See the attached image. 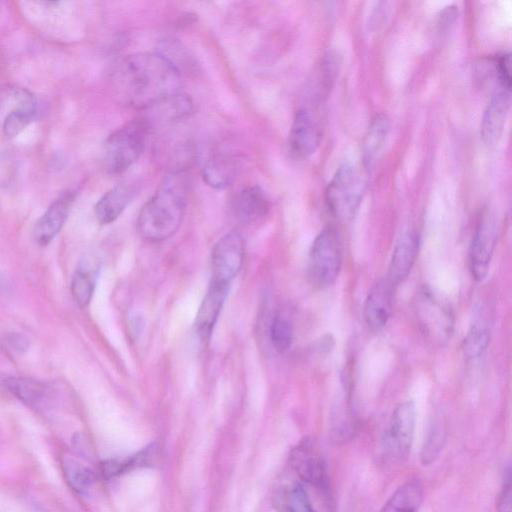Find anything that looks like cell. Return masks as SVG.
I'll use <instances>...</instances> for the list:
<instances>
[{
    "mask_svg": "<svg viewBox=\"0 0 512 512\" xmlns=\"http://www.w3.org/2000/svg\"><path fill=\"white\" fill-rule=\"evenodd\" d=\"M115 82L124 103L149 109L180 93L181 74L159 52H142L120 63Z\"/></svg>",
    "mask_w": 512,
    "mask_h": 512,
    "instance_id": "cell-1",
    "label": "cell"
},
{
    "mask_svg": "<svg viewBox=\"0 0 512 512\" xmlns=\"http://www.w3.org/2000/svg\"><path fill=\"white\" fill-rule=\"evenodd\" d=\"M186 210L185 182L180 171L167 176L142 207L137 228L149 242L164 241L181 226Z\"/></svg>",
    "mask_w": 512,
    "mask_h": 512,
    "instance_id": "cell-2",
    "label": "cell"
},
{
    "mask_svg": "<svg viewBox=\"0 0 512 512\" xmlns=\"http://www.w3.org/2000/svg\"><path fill=\"white\" fill-rule=\"evenodd\" d=\"M364 191L365 180L360 168L355 164L343 163L327 185V209L339 221H349L357 213Z\"/></svg>",
    "mask_w": 512,
    "mask_h": 512,
    "instance_id": "cell-3",
    "label": "cell"
},
{
    "mask_svg": "<svg viewBox=\"0 0 512 512\" xmlns=\"http://www.w3.org/2000/svg\"><path fill=\"white\" fill-rule=\"evenodd\" d=\"M148 128L144 119H133L108 137L103 159L107 173L122 174L137 161L144 149Z\"/></svg>",
    "mask_w": 512,
    "mask_h": 512,
    "instance_id": "cell-4",
    "label": "cell"
},
{
    "mask_svg": "<svg viewBox=\"0 0 512 512\" xmlns=\"http://www.w3.org/2000/svg\"><path fill=\"white\" fill-rule=\"evenodd\" d=\"M343 245L339 232L325 227L314 239L308 256L307 278L318 289L332 285L342 268Z\"/></svg>",
    "mask_w": 512,
    "mask_h": 512,
    "instance_id": "cell-5",
    "label": "cell"
},
{
    "mask_svg": "<svg viewBox=\"0 0 512 512\" xmlns=\"http://www.w3.org/2000/svg\"><path fill=\"white\" fill-rule=\"evenodd\" d=\"M414 314L421 332L431 341H449L454 326L450 304L428 287H423L414 301Z\"/></svg>",
    "mask_w": 512,
    "mask_h": 512,
    "instance_id": "cell-6",
    "label": "cell"
},
{
    "mask_svg": "<svg viewBox=\"0 0 512 512\" xmlns=\"http://www.w3.org/2000/svg\"><path fill=\"white\" fill-rule=\"evenodd\" d=\"M497 221L494 214L485 211L478 221L469 249V270L477 282L488 275L497 239Z\"/></svg>",
    "mask_w": 512,
    "mask_h": 512,
    "instance_id": "cell-7",
    "label": "cell"
},
{
    "mask_svg": "<svg viewBox=\"0 0 512 512\" xmlns=\"http://www.w3.org/2000/svg\"><path fill=\"white\" fill-rule=\"evenodd\" d=\"M244 240L240 233L231 231L221 237L212 251L210 283L231 285L244 262Z\"/></svg>",
    "mask_w": 512,
    "mask_h": 512,
    "instance_id": "cell-8",
    "label": "cell"
},
{
    "mask_svg": "<svg viewBox=\"0 0 512 512\" xmlns=\"http://www.w3.org/2000/svg\"><path fill=\"white\" fill-rule=\"evenodd\" d=\"M416 425L413 401H404L394 409L384 436V449L393 460L406 458L411 450Z\"/></svg>",
    "mask_w": 512,
    "mask_h": 512,
    "instance_id": "cell-9",
    "label": "cell"
},
{
    "mask_svg": "<svg viewBox=\"0 0 512 512\" xmlns=\"http://www.w3.org/2000/svg\"><path fill=\"white\" fill-rule=\"evenodd\" d=\"M322 137V126L316 111L310 107L299 108L288 136V149L295 159H306L318 149Z\"/></svg>",
    "mask_w": 512,
    "mask_h": 512,
    "instance_id": "cell-10",
    "label": "cell"
},
{
    "mask_svg": "<svg viewBox=\"0 0 512 512\" xmlns=\"http://www.w3.org/2000/svg\"><path fill=\"white\" fill-rule=\"evenodd\" d=\"M419 236L414 231L402 234L397 240L389 263L387 281L394 288L410 275L419 250Z\"/></svg>",
    "mask_w": 512,
    "mask_h": 512,
    "instance_id": "cell-11",
    "label": "cell"
},
{
    "mask_svg": "<svg viewBox=\"0 0 512 512\" xmlns=\"http://www.w3.org/2000/svg\"><path fill=\"white\" fill-rule=\"evenodd\" d=\"M76 194L69 190L59 195L38 219L34 228L36 242L45 246L58 234L64 225Z\"/></svg>",
    "mask_w": 512,
    "mask_h": 512,
    "instance_id": "cell-12",
    "label": "cell"
},
{
    "mask_svg": "<svg viewBox=\"0 0 512 512\" xmlns=\"http://www.w3.org/2000/svg\"><path fill=\"white\" fill-rule=\"evenodd\" d=\"M510 103V90L500 89L492 95L481 122V137L487 146H495L499 143L504 132Z\"/></svg>",
    "mask_w": 512,
    "mask_h": 512,
    "instance_id": "cell-13",
    "label": "cell"
},
{
    "mask_svg": "<svg viewBox=\"0 0 512 512\" xmlns=\"http://www.w3.org/2000/svg\"><path fill=\"white\" fill-rule=\"evenodd\" d=\"M229 289L230 285L210 283L194 323L196 336L202 343L209 341Z\"/></svg>",
    "mask_w": 512,
    "mask_h": 512,
    "instance_id": "cell-14",
    "label": "cell"
},
{
    "mask_svg": "<svg viewBox=\"0 0 512 512\" xmlns=\"http://www.w3.org/2000/svg\"><path fill=\"white\" fill-rule=\"evenodd\" d=\"M291 463L299 477L314 486L324 487L326 467L317 453L312 439H303L291 453Z\"/></svg>",
    "mask_w": 512,
    "mask_h": 512,
    "instance_id": "cell-15",
    "label": "cell"
},
{
    "mask_svg": "<svg viewBox=\"0 0 512 512\" xmlns=\"http://www.w3.org/2000/svg\"><path fill=\"white\" fill-rule=\"evenodd\" d=\"M393 289L387 280L381 281L366 296L363 315L367 326L374 332L383 329L391 316Z\"/></svg>",
    "mask_w": 512,
    "mask_h": 512,
    "instance_id": "cell-16",
    "label": "cell"
},
{
    "mask_svg": "<svg viewBox=\"0 0 512 512\" xmlns=\"http://www.w3.org/2000/svg\"><path fill=\"white\" fill-rule=\"evenodd\" d=\"M240 161L236 154L221 151L213 154L202 169L203 181L214 189L230 186L237 177Z\"/></svg>",
    "mask_w": 512,
    "mask_h": 512,
    "instance_id": "cell-17",
    "label": "cell"
},
{
    "mask_svg": "<svg viewBox=\"0 0 512 512\" xmlns=\"http://www.w3.org/2000/svg\"><path fill=\"white\" fill-rule=\"evenodd\" d=\"M136 189L132 183H119L109 189L95 204V216L100 224L114 222L125 210Z\"/></svg>",
    "mask_w": 512,
    "mask_h": 512,
    "instance_id": "cell-18",
    "label": "cell"
},
{
    "mask_svg": "<svg viewBox=\"0 0 512 512\" xmlns=\"http://www.w3.org/2000/svg\"><path fill=\"white\" fill-rule=\"evenodd\" d=\"M269 209V202L258 186L242 189L234 199L233 210L241 224H251L263 217Z\"/></svg>",
    "mask_w": 512,
    "mask_h": 512,
    "instance_id": "cell-19",
    "label": "cell"
},
{
    "mask_svg": "<svg viewBox=\"0 0 512 512\" xmlns=\"http://www.w3.org/2000/svg\"><path fill=\"white\" fill-rule=\"evenodd\" d=\"M98 269L97 261L88 258L82 260L75 270L71 282V292L79 307H86L90 303Z\"/></svg>",
    "mask_w": 512,
    "mask_h": 512,
    "instance_id": "cell-20",
    "label": "cell"
},
{
    "mask_svg": "<svg viewBox=\"0 0 512 512\" xmlns=\"http://www.w3.org/2000/svg\"><path fill=\"white\" fill-rule=\"evenodd\" d=\"M19 105L10 111L3 122V132L8 138H13L22 132L37 115L36 101L26 90L19 92Z\"/></svg>",
    "mask_w": 512,
    "mask_h": 512,
    "instance_id": "cell-21",
    "label": "cell"
},
{
    "mask_svg": "<svg viewBox=\"0 0 512 512\" xmlns=\"http://www.w3.org/2000/svg\"><path fill=\"white\" fill-rule=\"evenodd\" d=\"M423 497L422 483L418 479L407 480L391 495L381 512H418Z\"/></svg>",
    "mask_w": 512,
    "mask_h": 512,
    "instance_id": "cell-22",
    "label": "cell"
},
{
    "mask_svg": "<svg viewBox=\"0 0 512 512\" xmlns=\"http://www.w3.org/2000/svg\"><path fill=\"white\" fill-rule=\"evenodd\" d=\"M3 386L31 408L42 407L48 396L47 387L33 379L8 377L3 381Z\"/></svg>",
    "mask_w": 512,
    "mask_h": 512,
    "instance_id": "cell-23",
    "label": "cell"
},
{
    "mask_svg": "<svg viewBox=\"0 0 512 512\" xmlns=\"http://www.w3.org/2000/svg\"><path fill=\"white\" fill-rule=\"evenodd\" d=\"M389 133V121L384 114L371 120L363 140V162L368 167L382 150Z\"/></svg>",
    "mask_w": 512,
    "mask_h": 512,
    "instance_id": "cell-24",
    "label": "cell"
},
{
    "mask_svg": "<svg viewBox=\"0 0 512 512\" xmlns=\"http://www.w3.org/2000/svg\"><path fill=\"white\" fill-rule=\"evenodd\" d=\"M63 472L67 483L78 493L88 491L97 478L94 471L70 457L63 459Z\"/></svg>",
    "mask_w": 512,
    "mask_h": 512,
    "instance_id": "cell-25",
    "label": "cell"
},
{
    "mask_svg": "<svg viewBox=\"0 0 512 512\" xmlns=\"http://www.w3.org/2000/svg\"><path fill=\"white\" fill-rule=\"evenodd\" d=\"M276 502L281 512H316L304 488L296 483L288 491L280 493Z\"/></svg>",
    "mask_w": 512,
    "mask_h": 512,
    "instance_id": "cell-26",
    "label": "cell"
},
{
    "mask_svg": "<svg viewBox=\"0 0 512 512\" xmlns=\"http://www.w3.org/2000/svg\"><path fill=\"white\" fill-rule=\"evenodd\" d=\"M490 342L489 330L483 326L473 325L462 341V353L467 360L480 358Z\"/></svg>",
    "mask_w": 512,
    "mask_h": 512,
    "instance_id": "cell-27",
    "label": "cell"
},
{
    "mask_svg": "<svg viewBox=\"0 0 512 512\" xmlns=\"http://www.w3.org/2000/svg\"><path fill=\"white\" fill-rule=\"evenodd\" d=\"M294 332L291 322L282 315H276L270 324V340L279 353H285L291 347Z\"/></svg>",
    "mask_w": 512,
    "mask_h": 512,
    "instance_id": "cell-28",
    "label": "cell"
},
{
    "mask_svg": "<svg viewBox=\"0 0 512 512\" xmlns=\"http://www.w3.org/2000/svg\"><path fill=\"white\" fill-rule=\"evenodd\" d=\"M444 441V434L440 429H434L430 433L421 452L423 465H429L434 462L443 447Z\"/></svg>",
    "mask_w": 512,
    "mask_h": 512,
    "instance_id": "cell-29",
    "label": "cell"
},
{
    "mask_svg": "<svg viewBox=\"0 0 512 512\" xmlns=\"http://www.w3.org/2000/svg\"><path fill=\"white\" fill-rule=\"evenodd\" d=\"M494 73L501 89L510 90L511 87V60L508 53L498 55L494 61Z\"/></svg>",
    "mask_w": 512,
    "mask_h": 512,
    "instance_id": "cell-30",
    "label": "cell"
},
{
    "mask_svg": "<svg viewBox=\"0 0 512 512\" xmlns=\"http://www.w3.org/2000/svg\"><path fill=\"white\" fill-rule=\"evenodd\" d=\"M498 512H512V492H511V467L508 465L505 476L504 483L499 495Z\"/></svg>",
    "mask_w": 512,
    "mask_h": 512,
    "instance_id": "cell-31",
    "label": "cell"
},
{
    "mask_svg": "<svg viewBox=\"0 0 512 512\" xmlns=\"http://www.w3.org/2000/svg\"><path fill=\"white\" fill-rule=\"evenodd\" d=\"M145 327L143 315L138 311H133L128 315L127 328L128 335L132 341H137Z\"/></svg>",
    "mask_w": 512,
    "mask_h": 512,
    "instance_id": "cell-32",
    "label": "cell"
},
{
    "mask_svg": "<svg viewBox=\"0 0 512 512\" xmlns=\"http://www.w3.org/2000/svg\"><path fill=\"white\" fill-rule=\"evenodd\" d=\"M15 167L7 157L0 156V187L7 186L14 178Z\"/></svg>",
    "mask_w": 512,
    "mask_h": 512,
    "instance_id": "cell-33",
    "label": "cell"
},
{
    "mask_svg": "<svg viewBox=\"0 0 512 512\" xmlns=\"http://www.w3.org/2000/svg\"><path fill=\"white\" fill-rule=\"evenodd\" d=\"M7 342L13 350L18 352H24L29 346L28 339L24 335L18 333L9 335Z\"/></svg>",
    "mask_w": 512,
    "mask_h": 512,
    "instance_id": "cell-34",
    "label": "cell"
}]
</instances>
